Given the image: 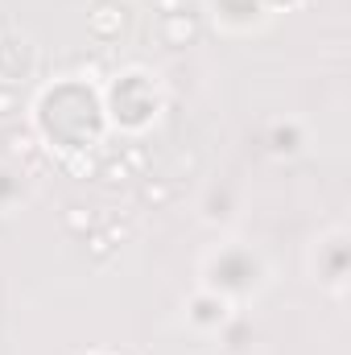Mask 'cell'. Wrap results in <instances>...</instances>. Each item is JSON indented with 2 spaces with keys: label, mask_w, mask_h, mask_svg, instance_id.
Segmentation results:
<instances>
[{
  "label": "cell",
  "mask_w": 351,
  "mask_h": 355,
  "mask_svg": "<svg viewBox=\"0 0 351 355\" xmlns=\"http://www.w3.org/2000/svg\"><path fill=\"white\" fill-rule=\"evenodd\" d=\"M198 37V21L190 17V12H170V17H162V42L166 46H190Z\"/></svg>",
  "instance_id": "obj_1"
},
{
  "label": "cell",
  "mask_w": 351,
  "mask_h": 355,
  "mask_svg": "<svg viewBox=\"0 0 351 355\" xmlns=\"http://www.w3.org/2000/svg\"><path fill=\"white\" fill-rule=\"evenodd\" d=\"M124 29V12L116 8V4H95V12H91V33L95 37H116Z\"/></svg>",
  "instance_id": "obj_2"
},
{
  "label": "cell",
  "mask_w": 351,
  "mask_h": 355,
  "mask_svg": "<svg viewBox=\"0 0 351 355\" xmlns=\"http://www.w3.org/2000/svg\"><path fill=\"white\" fill-rule=\"evenodd\" d=\"M174 198V186L170 182H162V178H145L141 182V202L145 207H166Z\"/></svg>",
  "instance_id": "obj_3"
},
{
  "label": "cell",
  "mask_w": 351,
  "mask_h": 355,
  "mask_svg": "<svg viewBox=\"0 0 351 355\" xmlns=\"http://www.w3.org/2000/svg\"><path fill=\"white\" fill-rule=\"evenodd\" d=\"M4 145H8L12 157H33V137H29V132H8Z\"/></svg>",
  "instance_id": "obj_4"
},
{
  "label": "cell",
  "mask_w": 351,
  "mask_h": 355,
  "mask_svg": "<svg viewBox=\"0 0 351 355\" xmlns=\"http://www.w3.org/2000/svg\"><path fill=\"white\" fill-rule=\"evenodd\" d=\"M62 223L71 227V232H91V211H83V207H67V215H62Z\"/></svg>",
  "instance_id": "obj_5"
},
{
  "label": "cell",
  "mask_w": 351,
  "mask_h": 355,
  "mask_svg": "<svg viewBox=\"0 0 351 355\" xmlns=\"http://www.w3.org/2000/svg\"><path fill=\"white\" fill-rule=\"evenodd\" d=\"M87 248H91V257H95V261H108L116 244H112V240H108L103 232H91V236H87Z\"/></svg>",
  "instance_id": "obj_6"
},
{
  "label": "cell",
  "mask_w": 351,
  "mask_h": 355,
  "mask_svg": "<svg viewBox=\"0 0 351 355\" xmlns=\"http://www.w3.org/2000/svg\"><path fill=\"white\" fill-rule=\"evenodd\" d=\"M17 107H21V95L12 87H0V116H12Z\"/></svg>",
  "instance_id": "obj_7"
},
{
  "label": "cell",
  "mask_w": 351,
  "mask_h": 355,
  "mask_svg": "<svg viewBox=\"0 0 351 355\" xmlns=\"http://www.w3.org/2000/svg\"><path fill=\"white\" fill-rule=\"evenodd\" d=\"M103 178H108V182H124V178H128V166H124V162H112V166L103 170Z\"/></svg>",
  "instance_id": "obj_8"
},
{
  "label": "cell",
  "mask_w": 351,
  "mask_h": 355,
  "mask_svg": "<svg viewBox=\"0 0 351 355\" xmlns=\"http://www.w3.org/2000/svg\"><path fill=\"white\" fill-rule=\"evenodd\" d=\"M157 12H162V17H170V12H186V4H182V0H157Z\"/></svg>",
  "instance_id": "obj_9"
},
{
  "label": "cell",
  "mask_w": 351,
  "mask_h": 355,
  "mask_svg": "<svg viewBox=\"0 0 351 355\" xmlns=\"http://www.w3.org/2000/svg\"><path fill=\"white\" fill-rule=\"evenodd\" d=\"M124 166H137V170H141V166H145V149H128V153H124Z\"/></svg>",
  "instance_id": "obj_10"
},
{
  "label": "cell",
  "mask_w": 351,
  "mask_h": 355,
  "mask_svg": "<svg viewBox=\"0 0 351 355\" xmlns=\"http://www.w3.org/2000/svg\"><path fill=\"white\" fill-rule=\"evenodd\" d=\"M71 174H91V162H83V157H75V162H71Z\"/></svg>",
  "instance_id": "obj_11"
}]
</instances>
